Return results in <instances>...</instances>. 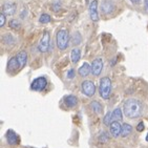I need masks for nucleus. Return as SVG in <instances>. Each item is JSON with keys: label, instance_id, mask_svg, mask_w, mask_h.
Returning a JSON list of instances; mask_svg holds the SVG:
<instances>
[{"label": "nucleus", "instance_id": "nucleus-1", "mask_svg": "<svg viewBox=\"0 0 148 148\" xmlns=\"http://www.w3.org/2000/svg\"><path fill=\"white\" fill-rule=\"evenodd\" d=\"M143 113L142 103L136 99H128L124 103V115L129 119H136Z\"/></svg>", "mask_w": 148, "mask_h": 148}, {"label": "nucleus", "instance_id": "nucleus-2", "mask_svg": "<svg viewBox=\"0 0 148 148\" xmlns=\"http://www.w3.org/2000/svg\"><path fill=\"white\" fill-rule=\"evenodd\" d=\"M99 93L101 98L107 100L110 97L111 93V80L108 77H103L100 80V86H99Z\"/></svg>", "mask_w": 148, "mask_h": 148}, {"label": "nucleus", "instance_id": "nucleus-3", "mask_svg": "<svg viewBox=\"0 0 148 148\" xmlns=\"http://www.w3.org/2000/svg\"><path fill=\"white\" fill-rule=\"evenodd\" d=\"M56 40H57V46L59 47V49H61V50L66 49L67 46H68V41H70L68 32L66 29H60L57 33Z\"/></svg>", "mask_w": 148, "mask_h": 148}, {"label": "nucleus", "instance_id": "nucleus-4", "mask_svg": "<svg viewBox=\"0 0 148 148\" xmlns=\"http://www.w3.org/2000/svg\"><path fill=\"white\" fill-rule=\"evenodd\" d=\"M47 86V80L45 77H38L31 83V89L34 91H42Z\"/></svg>", "mask_w": 148, "mask_h": 148}, {"label": "nucleus", "instance_id": "nucleus-5", "mask_svg": "<svg viewBox=\"0 0 148 148\" xmlns=\"http://www.w3.org/2000/svg\"><path fill=\"white\" fill-rule=\"evenodd\" d=\"M81 89H82V93H84L85 96L93 97L95 95V93H96V85H95V83L93 81L85 80V81L82 82Z\"/></svg>", "mask_w": 148, "mask_h": 148}, {"label": "nucleus", "instance_id": "nucleus-6", "mask_svg": "<svg viewBox=\"0 0 148 148\" xmlns=\"http://www.w3.org/2000/svg\"><path fill=\"white\" fill-rule=\"evenodd\" d=\"M49 44H50V36L49 33L44 32L42 35V38L40 39V42L38 44V49L41 53H46L49 48Z\"/></svg>", "mask_w": 148, "mask_h": 148}, {"label": "nucleus", "instance_id": "nucleus-7", "mask_svg": "<svg viewBox=\"0 0 148 148\" xmlns=\"http://www.w3.org/2000/svg\"><path fill=\"white\" fill-rule=\"evenodd\" d=\"M88 11H89L90 19H91L93 22L99 21L100 17H99V13H98V0H93V1L90 2Z\"/></svg>", "mask_w": 148, "mask_h": 148}, {"label": "nucleus", "instance_id": "nucleus-8", "mask_svg": "<svg viewBox=\"0 0 148 148\" xmlns=\"http://www.w3.org/2000/svg\"><path fill=\"white\" fill-rule=\"evenodd\" d=\"M103 70V60L101 58H96L91 64V73L93 76H99Z\"/></svg>", "mask_w": 148, "mask_h": 148}, {"label": "nucleus", "instance_id": "nucleus-9", "mask_svg": "<svg viewBox=\"0 0 148 148\" xmlns=\"http://www.w3.org/2000/svg\"><path fill=\"white\" fill-rule=\"evenodd\" d=\"M109 127H110V134L113 138H118V136H121L122 125L120 124L119 121H113Z\"/></svg>", "mask_w": 148, "mask_h": 148}, {"label": "nucleus", "instance_id": "nucleus-10", "mask_svg": "<svg viewBox=\"0 0 148 148\" xmlns=\"http://www.w3.org/2000/svg\"><path fill=\"white\" fill-rule=\"evenodd\" d=\"M16 12V4L13 2H6L2 5V13L6 16H12Z\"/></svg>", "mask_w": 148, "mask_h": 148}, {"label": "nucleus", "instance_id": "nucleus-11", "mask_svg": "<svg viewBox=\"0 0 148 148\" xmlns=\"http://www.w3.org/2000/svg\"><path fill=\"white\" fill-rule=\"evenodd\" d=\"M101 8H102V13H103V14L109 15L113 13L115 5H113V3L111 0H104V1L102 2Z\"/></svg>", "mask_w": 148, "mask_h": 148}, {"label": "nucleus", "instance_id": "nucleus-12", "mask_svg": "<svg viewBox=\"0 0 148 148\" xmlns=\"http://www.w3.org/2000/svg\"><path fill=\"white\" fill-rule=\"evenodd\" d=\"M64 103H65L67 107L73 108L75 106H77V104H78V98L74 96V95H68V96L64 97Z\"/></svg>", "mask_w": 148, "mask_h": 148}, {"label": "nucleus", "instance_id": "nucleus-13", "mask_svg": "<svg viewBox=\"0 0 148 148\" xmlns=\"http://www.w3.org/2000/svg\"><path fill=\"white\" fill-rule=\"evenodd\" d=\"M6 140L10 145H17L19 143V138H18L17 134L13 130H9L6 132Z\"/></svg>", "mask_w": 148, "mask_h": 148}, {"label": "nucleus", "instance_id": "nucleus-14", "mask_svg": "<svg viewBox=\"0 0 148 148\" xmlns=\"http://www.w3.org/2000/svg\"><path fill=\"white\" fill-rule=\"evenodd\" d=\"M20 67V63L18 61L17 57H13L9 60V63H8V70H11V72H14V70H17L18 68Z\"/></svg>", "mask_w": 148, "mask_h": 148}, {"label": "nucleus", "instance_id": "nucleus-15", "mask_svg": "<svg viewBox=\"0 0 148 148\" xmlns=\"http://www.w3.org/2000/svg\"><path fill=\"white\" fill-rule=\"evenodd\" d=\"M90 72H91V66L88 63H86V62L82 64V66L78 70L79 75L81 76V77H87L90 74Z\"/></svg>", "mask_w": 148, "mask_h": 148}, {"label": "nucleus", "instance_id": "nucleus-16", "mask_svg": "<svg viewBox=\"0 0 148 148\" xmlns=\"http://www.w3.org/2000/svg\"><path fill=\"white\" fill-rule=\"evenodd\" d=\"M132 132V126L130 124H127V123H124L122 125V130H121V136L123 138H126L129 134Z\"/></svg>", "mask_w": 148, "mask_h": 148}, {"label": "nucleus", "instance_id": "nucleus-17", "mask_svg": "<svg viewBox=\"0 0 148 148\" xmlns=\"http://www.w3.org/2000/svg\"><path fill=\"white\" fill-rule=\"evenodd\" d=\"M70 58H72V62L73 63H78L80 58H81V50L79 48H74L70 54Z\"/></svg>", "mask_w": 148, "mask_h": 148}, {"label": "nucleus", "instance_id": "nucleus-18", "mask_svg": "<svg viewBox=\"0 0 148 148\" xmlns=\"http://www.w3.org/2000/svg\"><path fill=\"white\" fill-rule=\"evenodd\" d=\"M16 57H17L19 63H20V68H22L27 61V54H26V52H20Z\"/></svg>", "mask_w": 148, "mask_h": 148}, {"label": "nucleus", "instance_id": "nucleus-19", "mask_svg": "<svg viewBox=\"0 0 148 148\" xmlns=\"http://www.w3.org/2000/svg\"><path fill=\"white\" fill-rule=\"evenodd\" d=\"M90 107L96 113H102L103 111V108H102V105L97 101H93L90 103Z\"/></svg>", "mask_w": 148, "mask_h": 148}, {"label": "nucleus", "instance_id": "nucleus-20", "mask_svg": "<svg viewBox=\"0 0 148 148\" xmlns=\"http://www.w3.org/2000/svg\"><path fill=\"white\" fill-rule=\"evenodd\" d=\"M122 111L120 108H116L115 110L113 111V121H122Z\"/></svg>", "mask_w": 148, "mask_h": 148}, {"label": "nucleus", "instance_id": "nucleus-21", "mask_svg": "<svg viewBox=\"0 0 148 148\" xmlns=\"http://www.w3.org/2000/svg\"><path fill=\"white\" fill-rule=\"evenodd\" d=\"M82 37L79 33H75L73 36H72V42H73L74 45H78V44L81 43Z\"/></svg>", "mask_w": 148, "mask_h": 148}, {"label": "nucleus", "instance_id": "nucleus-22", "mask_svg": "<svg viewBox=\"0 0 148 148\" xmlns=\"http://www.w3.org/2000/svg\"><path fill=\"white\" fill-rule=\"evenodd\" d=\"M2 41H3V43H4V44H9V45H11V44H13L15 42V39H14V37H13L12 35L6 34V35L3 36Z\"/></svg>", "mask_w": 148, "mask_h": 148}, {"label": "nucleus", "instance_id": "nucleus-23", "mask_svg": "<svg viewBox=\"0 0 148 148\" xmlns=\"http://www.w3.org/2000/svg\"><path fill=\"white\" fill-rule=\"evenodd\" d=\"M111 122H113V113H109V111H108V113L105 115L104 119H103V123H104V125H106V126H110Z\"/></svg>", "mask_w": 148, "mask_h": 148}, {"label": "nucleus", "instance_id": "nucleus-24", "mask_svg": "<svg viewBox=\"0 0 148 148\" xmlns=\"http://www.w3.org/2000/svg\"><path fill=\"white\" fill-rule=\"evenodd\" d=\"M108 140H109V134H108L106 131L101 132L100 136H99V141H100L101 143H107Z\"/></svg>", "mask_w": 148, "mask_h": 148}, {"label": "nucleus", "instance_id": "nucleus-25", "mask_svg": "<svg viewBox=\"0 0 148 148\" xmlns=\"http://www.w3.org/2000/svg\"><path fill=\"white\" fill-rule=\"evenodd\" d=\"M50 16H49L48 14H42L40 16V18H39V22L40 23H48V22H50Z\"/></svg>", "mask_w": 148, "mask_h": 148}, {"label": "nucleus", "instance_id": "nucleus-26", "mask_svg": "<svg viewBox=\"0 0 148 148\" xmlns=\"http://www.w3.org/2000/svg\"><path fill=\"white\" fill-rule=\"evenodd\" d=\"M9 24H10V27L15 29V31H17V29H20V23H19V21L16 20V19H12V20L9 22Z\"/></svg>", "mask_w": 148, "mask_h": 148}, {"label": "nucleus", "instance_id": "nucleus-27", "mask_svg": "<svg viewBox=\"0 0 148 148\" xmlns=\"http://www.w3.org/2000/svg\"><path fill=\"white\" fill-rule=\"evenodd\" d=\"M5 16L6 15H4L3 13L0 14V27H3L5 24Z\"/></svg>", "mask_w": 148, "mask_h": 148}, {"label": "nucleus", "instance_id": "nucleus-28", "mask_svg": "<svg viewBox=\"0 0 148 148\" xmlns=\"http://www.w3.org/2000/svg\"><path fill=\"white\" fill-rule=\"evenodd\" d=\"M75 78V70L74 68H70L68 72H67V79H73Z\"/></svg>", "mask_w": 148, "mask_h": 148}, {"label": "nucleus", "instance_id": "nucleus-29", "mask_svg": "<svg viewBox=\"0 0 148 148\" xmlns=\"http://www.w3.org/2000/svg\"><path fill=\"white\" fill-rule=\"evenodd\" d=\"M144 130V123L143 122H140L139 124L136 125V131H139V132H141V131Z\"/></svg>", "mask_w": 148, "mask_h": 148}, {"label": "nucleus", "instance_id": "nucleus-30", "mask_svg": "<svg viewBox=\"0 0 148 148\" xmlns=\"http://www.w3.org/2000/svg\"><path fill=\"white\" fill-rule=\"evenodd\" d=\"M58 5H60V4H58V3H55V4H54V8H53V10H54V11H55V12H57V11H58L59 9H60V6H59L58 8Z\"/></svg>", "mask_w": 148, "mask_h": 148}, {"label": "nucleus", "instance_id": "nucleus-31", "mask_svg": "<svg viewBox=\"0 0 148 148\" xmlns=\"http://www.w3.org/2000/svg\"><path fill=\"white\" fill-rule=\"evenodd\" d=\"M131 2L134 3V4H139L140 2H141V0H130Z\"/></svg>", "mask_w": 148, "mask_h": 148}, {"label": "nucleus", "instance_id": "nucleus-32", "mask_svg": "<svg viewBox=\"0 0 148 148\" xmlns=\"http://www.w3.org/2000/svg\"><path fill=\"white\" fill-rule=\"evenodd\" d=\"M145 1V6H146V9L148 10V0H144Z\"/></svg>", "mask_w": 148, "mask_h": 148}, {"label": "nucleus", "instance_id": "nucleus-33", "mask_svg": "<svg viewBox=\"0 0 148 148\" xmlns=\"http://www.w3.org/2000/svg\"><path fill=\"white\" fill-rule=\"evenodd\" d=\"M115 63H116V59H115V60H113V62H111V65H115Z\"/></svg>", "mask_w": 148, "mask_h": 148}, {"label": "nucleus", "instance_id": "nucleus-34", "mask_svg": "<svg viewBox=\"0 0 148 148\" xmlns=\"http://www.w3.org/2000/svg\"><path fill=\"white\" fill-rule=\"evenodd\" d=\"M146 141L148 142V134H147V136H146Z\"/></svg>", "mask_w": 148, "mask_h": 148}]
</instances>
